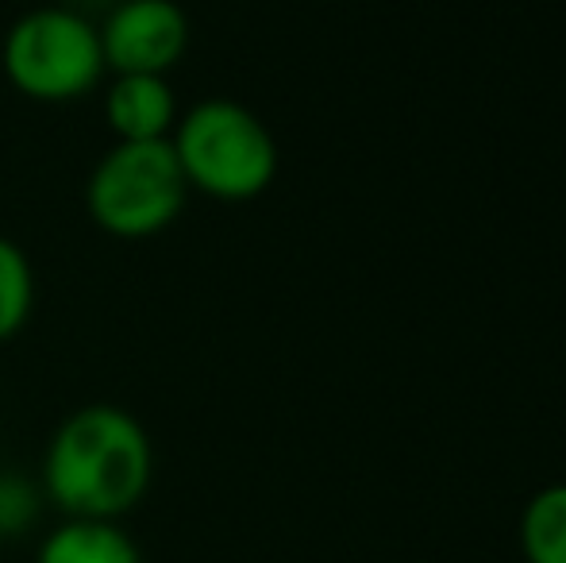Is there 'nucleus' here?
<instances>
[{"instance_id":"0eeeda50","label":"nucleus","mask_w":566,"mask_h":563,"mask_svg":"<svg viewBox=\"0 0 566 563\" xmlns=\"http://www.w3.org/2000/svg\"><path fill=\"white\" fill-rule=\"evenodd\" d=\"M35 563H143V556L116 521L66 518L43 536Z\"/></svg>"},{"instance_id":"39448f33","label":"nucleus","mask_w":566,"mask_h":563,"mask_svg":"<svg viewBox=\"0 0 566 563\" xmlns=\"http://www.w3.org/2000/svg\"><path fill=\"white\" fill-rule=\"evenodd\" d=\"M97 31L108 74L166 77L193 39V23L178 0H113Z\"/></svg>"},{"instance_id":"6e6552de","label":"nucleus","mask_w":566,"mask_h":563,"mask_svg":"<svg viewBox=\"0 0 566 563\" xmlns=\"http://www.w3.org/2000/svg\"><path fill=\"white\" fill-rule=\"evenodd\" d=\"M521 549L528 563H566V482L536 490L524 505Z\"/></svg>"},{"instance_id":"f03ea898","label":"nucleus","mask_w":566,"mask_h":563,"mask_svg":"<svg viewBox=\"0 0 566 563\" xmlns=\"http://www.w3.org/2000/svg\"><path fill=\"white\" fill-rule=\"evenodd\" d=\"M170 147L189 189L212 201H254L277 178V143L259 113L228 97L197 101L178 116Z\"/></svg>"},{"instance_id":"f257e3e1","label":"nucleus","mask_w":566,"mask_h":563,"mask_svg":"<svg viewBox=\"0 0 566 563\" xmlns=\"http://www.w3.org/2000/svg\"><path fill=\"white\" fill-rule=\"evenodd\" d=\"M155 448L139 417L97 402L54 428L43 456V498L66 518L119 521L143 502Z\"/></svg>"},{"instance_id":"1a4fd4ad","label":"nucleus","mask_w":566,"mask_h":563,"mask_svg":"<svg viewBox=\"0 0 566 563\" xmlns=\"http://www.w3.org/2000/svg\"><path fill=\"white\" fill-rule=\"evenodd\" d=\"M35 313V267L15 240L0 236V344L15 340Z\"/></svg>"},{"instance_id":"9d476101","label":"nucleus","mask_w":566,"mask_h":563,"mask_svg":"<svg viewBox=\"0 0 566 563\" xmlns=\"http://www.w3.org/2000/svg\"><path fill=\"white\" fill-rule=\"evenodd\" d=\"M39 510H43V487H35L28 475L0 471V541L28 536Z\"/></svg>"},{"instance_id":"7ed1b4c3","label":"nucleus","mask_w":566,"mask_h":563,"mask_svg":"<svg viewBox=\"0 0 566 563\" xmlns=\"http://www.w3.org/2000/svg\"><path fill=\"white\" fill-rule=\"evenodd\" d=\"M0 70L20 97L39 105L85 101L108 74L97 20L70 4L31 8L4 31Z\"/></svg>"},{"instance_id":"20e7f679","label":"nucleus","mask_w":566,"mask_h":563,"mask_svg":"<svg viewBox=\"0 0 566 563\" xmlns=\"http://www.w3.org/2000/svg\"><path fill=\"white\" fill-rule=\"evenodd\" d=\"M189 194L170 139L113 143L85 181V212L113 240H150L186 212Z\"/></svg>"},{"instance_id":"423d86ee","label":"nucleus","mask_w":566,"mask_h":563,"mask_svg":"<svg viewBox=\"0 0 566 563\" xmlns=\"http://www.w3.org/2000/svg\"><path fill=\"white\" fill-rule=\"evenodd\" d=\"M181 108L170 77L113 74L105 85V121L116 143H158L174 136Z\"/></svg>"}]
</instances>
